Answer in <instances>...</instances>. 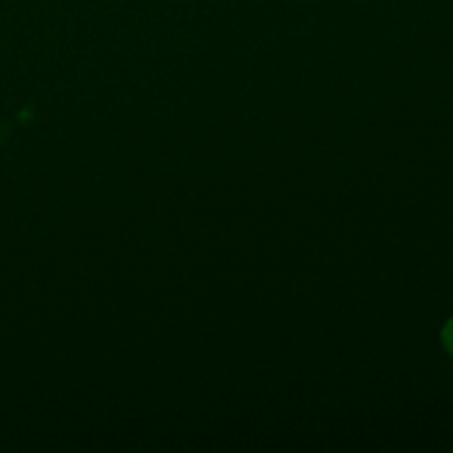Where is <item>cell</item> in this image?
Instances as JSON below:
<instances>
[{
    "instance_id": "6da1fadb",
    "label": "cell",
    "mask_w": 453,
    "mask_h": 453,
    "mask_svg": "<svg viewBox=\"0 0 453 453\" xmlns=\"http://www.w3.org/2000/svg\"><path fill=\"white\" fill-rule=\"evenodd\" d=\"M441 339H442V348H445L447 352H449L453 357V319H449V321L445 323Z\"/></svg>"
}]
</instances>
